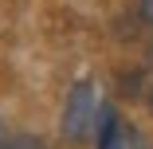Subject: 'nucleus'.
Segmentation results:
<instances>
[{
    "instance_id": "obj_3",
    "label": "nucleus",
    "mask_w": 153,
    "mask_h": 149,
    "mask_svg": "<svg viewBox=\"0 0 153 149\" xmlns=\"http://www.w3.org/2000/svg\"><path fill=\"white\" fill-rule=\"evenodd\" d=\"M141 20L153 24V0H141Z\"/></svg>"
},
{
    "instance_id": "obj_5",
    "label": "nucleus",
    "mask_w": 153,
    "mask_h": 149,
    "mask_svg": "<svg viewBox=\"0 0 153 149\" xmlns=\"http://www.w3.org/2000/svg\"><path fill=\"white\" fill-rule=\"evenodd\" d=\"M149 110H153V98H149Z\"/></svg>"
},
{
    "instance_id": "obj_4",
    "label": "nucleus",
    "mask_w": 153,
    "mask_h": 149,
    "mask_svg": "<svg viewBox=\"0 0 153 149\" xmlns=\"http://www.w3.org/2000/svg\"><path fill=\"white\" fill-rule=\"evenodd\" d=\"M0 149H12V137H8L4 130H0Z\"/></svg>"
},
{
    "instance_id": "obj_1",
    "label": "nucleus",
    "mask_w": 153,
    "mask_h": 149,
    "mask_svg": "<svg viewBox=\"0 0 153 149\" xmlns=\"http://www.w3.org/2000/svg\"><path fill=\"white\" fill-rule=\"evenodd\" d=\"M98 106L102 102L94 94V86H90V79L71 82V90L63 98V110H59V137L67 145H82L98 126Z\"/></svg>"
},
{
    "instance_id": "obj_6",
    "label": "nucleus",
    "mask_w": 153,
    "mask_h": 149,
    "mask_svg": "<svg viewBox=\"0 0 153 149\" xmlns=\"http://www.w3.org/2000/svg\"><path fill=\"white\" fill-rule=\"evenodd\" d=\"M32 149H43V145H32Z\"/></svg>"
},
{
    "instance_id": "obj_2",
    "label": "nucleus",
    "mask_w": 153,
    "mask_h": 149,
    "mask_svg": "<svg viewBox=\"0 0 153 149\" xmlns=\"http://www.w3.org/2000/svg\"><path fill=\"white\" fill-rule=\"evenodd\" d=\"M130 137H126V126L110 102L98 106V126H94V149H126Z\"/></svg>"
}]
</instances>
